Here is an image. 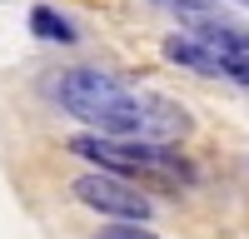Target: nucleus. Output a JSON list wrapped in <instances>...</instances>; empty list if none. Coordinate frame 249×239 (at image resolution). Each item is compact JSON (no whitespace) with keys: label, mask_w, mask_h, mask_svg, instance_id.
Returning <instances> with one entry per match:
<instances>
[{"label":"nucleus","mask_w":249,"mask_h":239,"mask_svg":"<svg viewBox=\"0 0 249 239\" xmlns=\"http://www.w3.org/2000/svg\"><path fill=\"white\" fill-rule=\"evenodd\" d=\"M95 239H160V234L144 229V219H115V224H105Z\"/></svg>","instance_id":"423d86ee"},{"label":"nucleus","mask_w":249,"mask_h":239,"mask_svg":"<svg viewBox=\"0 0 249 239\" xmlns=\"http://www.w3.org/2000/svg\"><path fill=\"white\" fill-rule=\"evenodd\" d=\"M30 35L50 40V45H75V25L60 10H50V5H35L30 10Z\"/></svg>","instance_id":"39448f33"},{"label":"nucleus","mask_w":249,"mask_h":239,"mask_svg":"<svg viewBox=\"0 0 249 239\" xmlns=\"http://www.w3.org/2000/svg\"><path fill=\"white\" fill-rule=\"evenodd\" d=\"M70 154H85L100 170H115V174H150V179H164V185H190L195 179V170L170 150V139H135V135L95 130V135H75Z\"/></svg>","instance_id":"f03ea898"},{"label":"nucleus","mask_w":249,"mask_h":239,"mask_svg":"<svg viewBox=\"0 0 249 239\" xmlns=\"http://www.w3.org/2000/svg\"><path fill=\"white\" fill-rule=\"evenodd\" d=\"M70 194L80 199L85 209H100L105 219H150V199L140 194V185H130L124 174L115 170H90V174H80Z\"/></svg>","instance_id":"7ed1b4c3"},{"label":"nucleus","mask_w":249,"mask_h":239,"mask_svg":"<svg viewBox=\"0 0 249 239\" xmlns=\"http://www.w3.org/2000/svg\"><path fill=\"white\" fill-rule=\"evenodd\" d=\"M50 100H60L75 120L95 125L100 135H135V139H179L190 135V115L184 105L164 95L130 90L124 80L105 70H60L50 75Z\"/></svg>","instance_id":"f257e3e1"},{"label":"nucleus","mask_w":249,"mask_h":239,"mask_svg":"<svg viewBox=\"0 0 249 239\" xmlns=\"http://www.w3.org/2000/svg\"><path fill=\"white\" fill-rule=\"evenodd\" d=\"M164 60H175V65H184V70H195V75H210V80H219V75H230L234 80V70L224 65V60L204 45L199 35H170L164 40Z\"/></svg>","instance_id":"20e7f679"},{"label":"nucleus","mask_w":249,"mask_h":239,"mask_svg":"<svg viewBox=\"0 0 249 239\" xmlns=\"http://www.w3.org/2000/svg\"><path fill=\"white\" fill-rule=\"evenodd\" d=\"M239 5H249V0H239Z\"/></svg>","instance_id":"6e6552de"},{"label":"nucleus","mask_w":249,"mask_h":239,"mask_svg":"<svg viewBox=\"0 0 249 239\" xmlns=\"http://www.w3.org/2000/svg\"><path fill=\"white\" fill-rule=\"evenodd\" d=\"M164 5H175V10H204V5H214V0H164Z\"/></svg>","instance_id":"0eeeda50"}]
</instances>
